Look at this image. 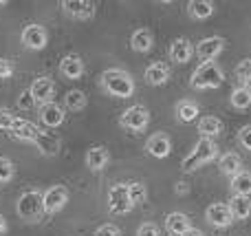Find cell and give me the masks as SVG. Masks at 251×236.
I'll return each instance as SVG.
<instances>
[{
  "label": "cell",
  "mask_w": 251,
  "mask_h": 236,
  "mask_svg": "<svg viewBox=\"0 0 251 236\" xmlns=\"http://www.w3.org/2000/svg\"><path fill=\"white\" fill-rule=\"evenodd\" d=\"M101 86L108 95L126 100V97H132L134 93V79L124 69H108L101 73Z\"/></svg>",
  "instance_id": "obj_1"
},
{
  "label": "cell",
  "mask_w": 251,
  "mask_h": 236,
  "mask_svg": "<svg viewBox=\"0 0 251 236\" xmlns=\"http://www.w3.org/2000/svg\"><path fill=\"white\" fill-rule=\"evenodd\" d=\"M16 212H18V216H20L22 221H26V223H38V221H42V216L47 214V212H44L42 194L35 192V190L25 192L20 199H18Z\"/></svg>",
  "instance_id": "obj_2"
},
{
  "label": "cell",
  "mask_w": 251,
  "mask_h": 236,
  "mask_svg": "<svg viewBox=\"0 0 251 236\" xmlns=\"http://www.w3.org/2000/svg\"><path fill=\"white\" fill-rule=\"evenodd\" d=\"M216 155H218V146L214 144V139L201 137V139L196 141L194 150H192V153L181 161V168H183L185 172L196 170L199 166H203V163H207V161H212V159H216Z\"/></svg>",
  "instance_id": "obj_3"
},
{
  "label": "cell",
  "mask_w": 251,
  "mask_h": 236,
  "mask_svg": "<svg viewBox=\"0 0 251 236\" xmlns=\"http://www.w3.org/2000/svg\"><path fill=\"white\" fill-rule=\"evenodd\" d=\"M225 82V75L218 69L214 62H203L199 69L192 75V86L199 88V91H205V88H218Z\"/></svg>",
  "instance_id": "obj_4"
},
{
  "label": "cell",
  "mask_w": 251,
  "mask_h": 236,
  "mask_svg": "<svg viewBox=\"0 0 251 236\" xmlns=\"http://www.w3.org/2000/svg\"><path fill=\"white\" fill-rule=\"evenodd\" d=\"M119 124L126 128V131H132V132H141L148 128L150 124V110L141 104H134L130 108H126L119 117Z\"/></svg>",
  "instance_id": "obj_5"
},
{
  "label": "cell",
  "mask_w": 251,
  "mask_h": 236,
  "mask_svg": "<svg viewBox=\"0 0 251 236\" xmlns=\"http://www.w3.org/2000/svg\"><path fill=\"white\" fill-rule=\"evenodd\" d=\"M132 208L134 206L130 203V197H128V184H115L108 190V210L113 214L122 216V214H128Z\"/></svg>",
  "instance_id": "obj_6"
},
{
  "label": "cell",
  "mask_w": 251,
  "mask_h": 236,
  "mask_svg": "<svg viewBox=\"0 0 251 236\" xmlns=\"http://www.w3.org/2000/svg\"><path fill=\"white\" fill-rule=\"evenodd\" d=\"M42 201H44V212L47 214H57L66 208L69 203V190L64 185H51L47 192L42 194Z\"/></svg>",
  "instance_id": "obj_7"
},
{
  "label": "cell",
  "mask_w": 251,
  "mask_h": 236,
  "mask_svg": "<svg viewBox=\"0 0 251 236\" xmlns=\"http://www.w3.org/2000/svg\"><path fill=\"white\" fill-rule=\"evenodd\" d=\"M20 40L29 51H42L49 42V35H47V29H44L42 25H29V26H25Z\"/></svg>",
  "instance_id": "obj_8"
},
{
  "label": "cell",
  "mask_w": 251,
  "mask_h": 236,
  "mask_svg": "<svg viewBox=\"0 0 251 236\" xmlns=\"http://www.w3.org/2000/svg\"><path fill=\"white\" fill-rule=\"evenodd\" d=\"M205 219H207L209 225L214 228H229L234 223V216L229 212V206L227 203H212L205 212Z\"/></svg>",
  "instance_id": "obj_9"
},
{
  "label": "cell",
  "mask_w": 251,
  "mask_h": 236,
  "mask_svg": "<svg viewBox=\"0 0 251 236\" xmlns=\"http://www.w3.org/2000/svg\"><path fill=\"white\" fill-rule=\"evenodd\" d=\"M29 93H31V97L35 100V104L44 106V104H49V102H53L55 84H53L51 78H38V79H33Z\"/></svg>",
  "instance_id": "obj_10"
},
{
  "label": "cell",
  "mask_w": 251,
  "mask_h": 236,
  "mask_svg": "<svg viewBox=\"0 0 251 236\" xmlns=\"http://www.w3.org/2000/svg\"><path fill=\"white\" fill-rule=\"evenodd\" d=\"M223 49H225V40L221 35H212V38H203L196 44V55L203 62H212L216 55H221Z\"/></svg>",
  "instance_id": "obj_11"
},
{
  "label": "cell",
  "mask_w": 251,
  "mask_h": 236,
  "mask_svg": "<svg viewBox=\"0 0 251 236\" xmlns=\"http://www.w3.org/2000/svg\"><path fill=\"white\" fill-rule=\"evenodd\" d=\"M62 9L64 13H69L71 18H77V20H88L95 16V2L91 0H64Z\"/></svg>",
  "instance_id": "obj_12"
},
{
  "label": "cell",
  "mask_w": 251,
  "mask_h": 236,
  "mask_svg": "<svg viewBox=\"0 0 251 236\" xmlns=\"http://www.w3.org/2000/svg\"><path fill=\"white\" fill-rule=\"evenodd\" d=\"M64 119H66L64 108H62L60 104H55V102H49V104L40 106V122H42L47 128L62 126V124H64Z\"/></svg>",
  "instance_id": "obj_13"
},
{
  "label": "cell",
  "mask_w": 251,
  "mask_h": 236,
  "mask_svg": "<svg viewBox=\"0 0 251 236\" xmlns=\"http://www.w3.org/2000/svg\"><path fill=\"white\" fill-rule=\"evenodd\" d=\"M146 150H148V155H152L154 159H165L170 155V150H172V141H170V137L165 135V132H154V135L146 141Z\"/></svg>",
  "instance_id": "obj_14"
},
{
  "label": "cell",
  "mask_w": 251,
  "mask_h": 236,
  "mask_svg": "<svg viewBox=\"0 0 251 236\" xmlns=\"http://www.w3.org/2000/svg\"><path fill=\"white\" fill-rule=\"evenodd\" d=\"M194 55V49H192V42L187 38H176L170 47V57H172L174 64H187Z\"/></svg>",
  "instance_id": "obj_15"
},
{
  "label": "cell",
  "mask_w": 251,
  "mask_h": 236,
  "mask_svg": "<svg viewBox=\"0 0 251 236\" xmlns=\"http://www.w3.org/2000/svg\"><path fill=\"white\" fill-rule=\"evenodd\" d=\"M60 75L66 79H79L84 75V62L77 55H64L60 60Z\"/></svg>",
  "instance_id": "obj_16"
},
{
  "label": "cell",
  "mask_w": 251,
  "mask_h": 236,
  "mask_svg": "<svg viewBox=\"0 0 251 236\" xmlns=\"http://www.w3.org/2000/svg\"><path fill=\"white\" fill-rule=\"evenodd\" d=\"M11 135L20 141H31V144H33L40 135V128L35 126V124L26 122V119L16 117V124H13V128H11Z\"/></svg>",
  "instance_id": "obj_17"
},
{
  "label": "cell",
  "mask_w": 251,
  "mask_h": 236,
  "mask_svg": "<svg viewBox=\"0 0 251 236\" xmlns=\"http://www.w3.org/2000/svg\"><path fill=\"white\" fill-rule=\"evenodd\" d=\"M108 161H110V155L104 146H93V148L86 153V168L93 172L104 170V168L108 166Z\"/></svg>",
  "instance_id": "obj_18"
},
{
  "label": "cell",
  "mask_w": 251,
  "mask_h": 236,
  "mask_svg": "<svg viewBox=\"0 0 251 236\" xmlns=\"http://www.w3.org/2000/svg\"><path fill=\"white\" fill-rule=\"evenodd\" d=\"M33 146L44 155V157H55V155L60 153V139L47 131H40V135H38V139L33 141Z\"/></svg>",
  "instance_id": "obj_19"
},
{
  "label": "cell",
  "mask_w": 251,
  "mask_h": 236,
  "mask_svg": "<svg viewBox=\"0 0 251 236\" xmlns=\"http://www.w3.org/2000/svg\"><path fill=\"white\" fill-rule=\"evenodd\" d=\"M143 78H146V82L150 84V86H161V84H165L170 79V69L163 62H152L146 69Z\"/></svg>",
  "instance_id": "obj_20"
},
{
  "label": "cell",
  "mask_w": 251,
  "mask_h": 236,
  "mask_svg": "<svg viewBox=\"0 0 251 236\" xmlns=\"http://www.w3.org/2000/svg\"><path fill=\"white\" fill-rule=\"evenodd\" d=\"M165 228H168L170 234L183 236V234L187 232V230L192 228V225H190V219H187L183 212H172V214L165 216Z\"/></svg>",
  "instance_id": "obj_21"
},
{
  "label": "cell",
  "mask_w": 251,
  "mask_h": 236,
  "mask_svg": "<svg viewBox=\"0 0 251 236\" xmlns=\"http://www.w3.org/2000/svg\"><path fill=\"white\" fill-rule=\"evenodd\" d=\"M231 192H234V197H249L251 194V172L240 170L238 175L231 177Z\"/></svg>",
  "instance_id": "obj_22"
},
{
  "label": "cell",
  "mask_w": 251,
  "mask_h": 236,
  "mask_svg": "<svg viewBox=\"0 0 251 236\" xmlns=\"http://www.w3.org/2000/svg\"><path fill=\"white\" fill-rule=\"evenodd\" d=\"M152 44H154V38H152V33L148 29H137L132 33V38H130V47L137 53H148L152 49Z\"/></svg>",
  "instance_id": "obj_23"
},
{
  "label": "cell",
  "mask_w": 251,
  "mask_h": 236,
  "mask_svg": "<svg viewBox=\"0 0 251 236\" xmlns=\"http://www.w3.org/2000/svg\"><path fill=\"white\" fill-rule=\"evenodd\" d=\"M227 206H229V212L234 219L245 221L251 216V199L249 197H234Z\"/></svg>",
  "instance_id": "obj_24"
},
{
  "label": "cell",
  "mask_w": 251,
  "mask_h": 236,
  "mask_svg": "<svg viewBox=\"0 0 251 236\" xmlns=\"http://www.w3.org/2000/svg\"><path fill=\"white\" fill-rule=\"evenodd\" d=\"M221 131H223V122L218 117H209V115H205V117L199 119V132L203 137H207V139L216 137Z\"/></svg>",
  "instance_id": "obj_25"
},
{
  "label": "cell",
  "mask_w": 251,
  "mask_h": 236,
  "mask_svg": "<svg viewBox=\"0 0 251 236\" xmlns=\"http://www.w3.org/2000/svg\"><path fill=\"white\" fill-rule=\"evenodd\" d=\"M218 166H221L223 175L234 177V175H238V172H240V168H243V161H240V157L236 153H225L221 157V161H218Z\"/></svg>",
  "instance_id": "obj_26"
},
{
  "label": "cell",
  "mask_w": 251,
  "mask_h": 236,
  "mask_svg": "<svg viewBox=\"0 0 251 236\" xmlns=\"http://www.w3.org/2000/svg\"><path fill=\"white\" fill-rule=\"evenodd\" d=\"M86 104H88V100H86V93L84 91H77V88H73V91H69L64 95V106L69 110H84L86 108Z\"/></svg>",
  "instance_id": "obj_27"
},
{
  "label": "cell",
  "mask_w": 251,
  "mask_h": 236,
  "mask_svg": "<svg viewBox=\"0 0 251 236\" xmlns=\"http://www.w3.org/2000/svg\"><path fill=\"white\" fill-rule=\"evenodd\" d=\"M187 9H190V13L196 20H207L214 13V4L207 2V0H192V2L187 4Z\"/></svg>",
  "instance_id": "obj_28"
},
{
  "label": "cell",
  "mask_w": 251,
  "mask_h": 236,
  "mask_svg": "<svg viewBox=\"0 0 251 236\" xmlns=\"http://www.w3.org/2000/svg\"><path fill=\"white\" fill-rule=\"evenodd\" d=\"M176 117H178V122H185V124H190V122H194L196 117H199V106L194 104V102H178L176 104Z\"/></svg>",
  "instance_id": "obj_29"
},
{
  "label": "cell",
  "mask_w": 251,
  "mask_h": 236,
  "mask_svg": "<svg viewBox=\"0 0 251 236\" xmlns=\"http://www.w3.org/2000/svg\"><path fill=\"white\" fill-rule=\"evenodd\" d=\"M128 197H130V203L132 206H143L148 199V190L143 184L134 181V184H128Z\"/></svg>",
  "instance_id": "obj_30"
},
{
  "label": "cell",
  "mask_w": 251,
  "mask_h": 236,
  "mask_svg": "<svg viewBox=\"0 0 251 236\" xmlns=\"http://www.w3.org/2000/svg\"><path fill=\"white\" fill-rule=\"evenodd\" d=\"M231 106H234V108H240V110L249 108L251 106V93L245 86L234 88V93H231Z\"/></svg>",
  "instance_id": "obj_31"
},
{
  "label": "cell",
  "mask_w": 251,
  "mask_h": 236,
  "mask_svg": "<svg viewBox=\"0 0 251 236\" xmlns=\"http://www.w3.org/2000/svg\"><path fill=\"white\" fill-rule=\"evenodd\" d=\"M16 175V168H13L11 159L7 157H0V184H9Z\"/></svg>",
  "instance_id": "obj_32"
},
{
  "label": "cell",
  "mask_w": 251,
  "mask_h": 236,
  "mask_svg": "<svg viewBox=\"0 0 251 236\" xmlns=\"http://www.w3.org/2000/svg\"><path fill=\"white\" fill-rule=\"evenodd\" d=\"M13 124H16V115L7 108H0V131L4 132H11Z\"/></svg>",
  "instance_id": "obj_33"
},
{
  "label": "cell",
  "mask_w": 251,
  "mask_h": 236,
  "mask_svg": "<svg viewBox=\"0 0 251 236\" xmlns=\"http://www.w3.org/2000/svg\"><path fill=\"white\" fill-rule=\"evenodd\" d=\"M236 78L238 79H245V82H247V79L251 78V57H247V60H243L240 62L238 66H236Z\"/></svg>",
  "instance_id": "obj_34"
},
{
  "label": "cell",
  "mask_w": 251,
  "mask_h": 236,
  "mask_svg": "<svg viewBox=\"0 0 251 236\" xmlns=\"http://www.w3.org/2000/svg\"><path fill=\"white\" fill-rule=\"evenodd\" d=\"M95 236H124V234H122V230H119L117 225L104 223V225H100V228L95 230Z\"/></svg>",
  "instance_id": "obj_35"
},
{
  "label": "cell",
  "mask_w": 251,
  "mask_h": 236,
  "mask_svg": "<svg viewBox=\"0 0 251 236\" xmlns=\"http://www.w3.org/2000/svg\"><path fill=\"white\" fill-rule=\"evenodd\" d=\"M238 141L243 144V148L251 150V124H247V126H243L238 131Z\"/></svg>",
  "instance_id": "obj_36"
},
{
  "label": "cell",
  "mask_w": 251,
  "mask_h": 236,
  "mask_svg": "<svg viewBox=\"0 0 251 236\" xmlns=\"http://www.w3.org/2000/svg\"><path fill=\"white\" fill-rule=\"evenodd\" d=\"M13 75V62L7 57H0V79H9Z\"/></svg>",
  "instance_id": "obj_37"
},
{
  "label": "cell",
  "mask_w": 251,
  "mask_h": 236,
  "mask_svg": "<svg viewBox=\"0 0 251 236\" xmlns=\"http://www.w3.org/2000/svg\"><path fill=\"white\" fill-rule=\"evenodd\" d=\"M35 106V100L31 97V93L29 91H25L20 97H18V108H22V110H31Z\"/></svg>",
  "instance_id": "obj_38"
},
{
  "label": "cell",
  "mask_w": 251,
  "mask_h": 236,
  "mask_svg": "<svg viewBox=\"0 0 251 236\" xmlns=\"http://www.w3.org/2000/svg\"><path fill=\"white\" fill-rule=\"evenodd\" d=\"M137 236H159V228L154 223H143V225H139Z\"/></svg>",
  "instance_id": "obj_39"
},
{
  "label": "cell",
  "mask_w": 251,
  "mask_h": 236,
  "mask_svg": "<svg viewBox=\"0 0 251 236\" xmlns=\"http://www.w3.org/2000/svg\"><path fill=\"white\" fill-rule=\"evenodd\" d=\"M183 236H205L203 232H201V230L199 228H190V230H187V232L185 234H183Z\"/></svg>",
  "instance_id": "obj_40"
},
{
  "label": "cell",
  "mask_w": 251,
  "mask_h": 236,
  "mask_svg": "<svg viewBox=\"0 0 251 236\" xmlns=\"http://www.w3.org/2000/svg\"><path fill=\"white\" fill-rule=\"evenodd\" d=\"M2 232H7V221H4V216L0 214V234Z\"/></svg>",
  "instance_id": "obj_41"
},
{
  "label": "cell",
  "mask_w": 251,
  "mask_h": 236,
  "mask_svg": "<svg viewBox=\"0 0 251 236\" xmlns=\"http://www.w3.org/2000/svg\"><path fill=\"white\" fill-rule=\"evenodd\" d=\"M245 88H247V91H249V93H251V78H249V79H247V82H245Z\"/></svg>",
  "instance_id": "obj_42"
}]
</instances>
